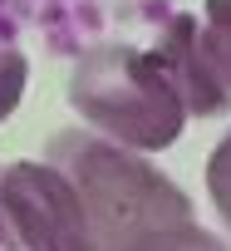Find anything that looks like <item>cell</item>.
<instances>
[{"instance_id":"cell-1","label":"cell","mask_w":231,"mask_h":251,"mask_svg":"<svg viewBox=\"0 0 231 251\" xmlns=\"http://www.w3.org/2000/svg\"><path fill=\"white\" fill-rule=\"evenodd\" d=\"M45 163L79 192L89 251H226V241L192 217V197L133 148L64 128L45 143Z\"/></svg>"},{"instance_id":"cell-2","label":"cell","mask_w":231,"mask_h":251,"mask_svg":"<svg viewBox=\"0 0 231 251\" xmlns=\"http://www.w3.org/2000/svg\"><path fill=\"white\" fill-rule=\"evenodd\" d=\"M69 103L98 138L133 153L172 148L187 123L182 94L162 59L133 45H98L79 54L69 74Z\"/></svg>"},{"instance_id":"cell-3","label":"cell","mask_w":231,"mask_h":251,"mask_svg":"<svg viewBox=\"0 0 231 251\" xmlns=\"http://www.w3.org/2000/svg\"><path fill=\"white\" fill-rule=\"evenodd\" d=\"M153 54L172 74L187 113H231V0H207L202 15H172Z\"/></svg>"},{"instance_id":"cell-4","label":"cell","mask_w":231,"mask_h":251,"mask_svg":"<svg viewBox=\"0 0 231 251\" xmlns=\"http://www.w3.org/2000/svg\"><path fill=\"white\" fill-rule=\"evenodd\" d=\"M0 212L25 251H89L79 192L45 158L0 168Z\"/></svg>"},{"instance_id":"cell-5","label":"cell","mask_w":231,"mask_h":251,"mask_svg":"<svg viewBox=\"0 0 231 251\" xmlns=\"http://www.w3.org/2000/svg\"><path fill=\"white\" fill-rule=\"evenodd\" d=\"M207 192H211V202H216V212H221V222L231 231V133L207 158Z\"/></svg>"},{"instance_id":"cell-6","label":"cell","mask_w":231,"mask_h":251,"mask_svg":"<svg viewBox=\"0 0 231 251\" xmlns=\"http://www.w3.org/2000/svg\"><path fill=\"white\" fill-rule=\"evenodd\" d=\"M25 74H30L25 54H20L15 45H0V123H5V118L20 108V94H25Z\"/></svg>"}]
</instances>
